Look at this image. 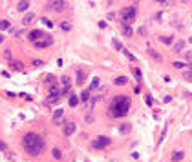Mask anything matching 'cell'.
I'll use <instances>...</instances> for the list:
<instances>
[{"mask_svg":"<svg viewBox=\"0 0 192 162\" xmlns=\"http://www.w3.org/2000/svg\"><path fill=\"white\" fill-rule=\"evenodd\" d=\"M22 144H24L26 153L33 155V157L40 155L42 150H44V138L40 137V135H37V133H26L24 138H22Z\"/></svg>","mask_w":192,"mask_h":162,"instance_id":"6da1fadb","label":"cell"},{"mask_svg":"<svg viewBox=\"0 0 192 162\" xmlns=\"http://www.w3.org/2000/svg\"><path fill=\"white\" fill-rule=\"evenodd\" d=\"M130 106H132V102H130V98H128V97L117 95V97L112 100V102H110V106H108V113L112 115V117H115V118H121V117H125V115L128 113Z\"/></svg>","mask_w":192,"mask_h":162,"instance_id":"7a4b0ae2","label":"cell"},{"mask_svg":"<svg viewBox=\"0 0 192 162\" xmlns=\"http://www.w3.org/2000/svg\"><path fill=\"white\" fill-rule=\"evenodd\" d=\"M135 13H137L135 6H128V8H123V9H121V22L125 24V26H128L130 22H134V20H135Z\"/></svg>","mask_w":192,"mask_h":162,"instance_id":"3957f363","label":"cell"},{"mask_svg":"<svg viewBox=\"0 0 192 162\" xmlns=\"http://www.w3.org/2000/svg\"><path fill=\"white\" fill-rule=\"evenodd\" d=\"M110 144V138L108 137H99L97 140L92 142V150H104V147Z\"/></svg>","mask_w":192,"mask_h":162,"instance_id":"277c9868","label":"cell"},{"mask_svg":"<svg viewBox=\"0 0 192 162\" xmlns=\"http://www.w3.org/2000/svg\"><path fill=\"white\" fill-rule=\"evenodd\" d=\"M75 131H77V124H75L73 120H66L64 126H62V133L66 135V137H70V135H73Z\"/></svg>","mask_w":192,"mask_h":162,"instance_id":"5b68a950","label":"cell"},{"mask_svg":"<svg viewBox=\"0 0 192 162\" xmlns=\"http://www.w3.org/2000/svg\"><path fill=\"white\" fill-rule=\"evenodd\" d=\"M48 9L64 11V9H66V2H64V0H53V2H48Z\"/></svg>","mask_w":192,"mask_h":162,"instance_id":"8992f818","label":"cell"},{"mask_svg":"<svg viewBox=\"0 0 192 162\" xmlns=\"http://www.w3.org/2000/svg\"><path fill=\"white\" fill-rule=\"evenodd\" d=\"M51 44H53L51 37H46V38H40V40H37V42H33V46H35L37 49H44V48H48V46H51Z\"/></svg>","mask_w":192,"mask_h":162,"instance_id":"52a82bcc","label":"cell"},{"mask_svg":"<svg viewBox=\"0 0 192 162\" xmlns=\"http://www.w3.org/2000/svg\"><path fill=\"white\" fill-rule=\"evenodd\" d=\"M60 84H62V95H70V87H71V80H70V77H62L60 78Z\"/></svg>","mask_w":192,"mask_h":162,"instance_id":"ba28073f","label":"cell"},{"mask_svg":"<svg viewBox=\"0 0 192 162\" xmlns=\"http://www.w3.org/2000/svg\"><path fill=\"white\" fill-rule=\"evenodd\" d=\"M27 38H29L31 42H37V40L44 38V31H40V29H33V31L27 33Z\"/></svg>","mask_w":192,"mask_h":162,"instance_id":"9c48e42d","label":"cell"},{"mask_svg":"<svg viewBox=\"0 0 192 162\" xmlns=\"http://www.w3.org/2000/svg\"><path fill=\"white\" fill-rule=\"evenodd\" d=\"M146 53H148V57H150V58H154V60H156V62H163V57L152 48V46H148V48H146Z\"/></svg>","mask_w":192,"mask_h":162,"instance_id":"30bf717a","label":"cell"},{"mask_svg":"<svg viewBox=\"0 0 192 162\" xmlns=\"http://www.w3.org/2000/svg\"><path fill=\"white\" fill-rule=\"evenodd\" d=\"M62 117H64V109H60V107L55 109V113H53V124H60V122H62V120H60Z\"/></svg>","mask_w":192,"mask_h":162,"instance_id":"8fae6325","label":"cell"},{"mask_svg":"<svg viewBox=\"0 0 192 162\" xmlns=\"http://www.w3.org/2000/svg\"><path fill=\"white\" fill-rule=\"evenodd\" d=\"M130 131H132V126H130L128 122H125V124L119 126V133H121V135H128Z\"/></svg>","mask_w":192,"mask_h":162,"instance_id":"7c38bea8","label":"cell"},{"mask_svg":"<svg viewBox=\"0 0 192 162\" xmlns=\"http://www.w3.org/2000/svg\"><path fill=\"white\" fill-rule=\"evenodd\" d=\"M33 20H35V15H33V13H27V15L22 18V24H24V26H29Z\"/></svg>","mask_w":192,"mask_h":162,"instance_id":"4fadbf2b","label":"cell"},{"mask_svg":"<svg viewBox=\"0 0 192 162\" xmlns=\"http://www.w3.org/2000/svg\"><path fill=\"white\" fill-rule=\"evenodd\" d=\"M84 82H86V73L79 69V71H77V84L81 86V84H84Z\"/></svg>","mask_w":192,"mask_h":162,"instance_id":"5bb4252c","label":"cell"},{"mask_svg":"<svg viewBox=\"0 0 192 162\" xmlns=\"http://www.w3.org/2000/svg\"><path fill=\"white\" fill-rule=\"evenodd\" d=\"M183 48H185V40H177V42L174 44L172 49H174L176 53H179V51H183Z\"/></svg>","mask_w":192,"mask_h":162,"instance_id":"9a60e30c","label":"cell"},{"mask_svg":"<svg viewBox=\"0 0 192 162\" xmlns=\"http://www.w3.org/2000/svg\"><path fill=\"white\" fill-rule=\"evenodd\" d=\"M51 155H53L55 160H60V159H62V151H60L59 147H53V150H51Z\"/></svg>","mask_w":192,"mask_h":162,"instance_id":"2e32d148","label":"cell"},{"mask_svg":"<svg viewBox=\"0 0 192 162\" xmlns=\"http://www.w3.org/2000/svg\"><path fill=\"white\" fill-rule=\"evenodd\" d=\"M183 157H185V153H183V151H174V153H172V160H174V162L183 160Z\"/></svg>","mask_w":192,"mask_h":162,"instance_id":"e0dca14e","label":"cell"},{"mask_svg":"<svg viewBox=\"0 0 192 162\" xmlns=\"http://www.w3.org/2000/svg\"><path fill=\"white\" fill-rule=\"evenodd\" d=\"M27 8H29V2H27V0H22V2H18V6H17L18 11H26Z\"/></svg>","mask_w":192,"mask_h":162,"instance_id":"ac0fdd59","label":"cell"},{"mask_svg":"<svg viewBox=\"0 0 192 162\" xmlns=\"http://www.w3.org/2000/svg\"><path fill=\"white\" fill-rule=\"evenodd\" d=\"M79 100H82V102H88V100H90V89L82 91V93H81V98H79Z\"/></svg>","mask_w":192,"mask_h":162,"instance_id":"d6986e66","label":"cell"},{"mask_svg":"<svg viewBox=\"0 0 192 162\" xmlns=\"http://www.w3.org/2000/svg\"><path fill=\"white\" fill-rule=\"evenodd\" d=\"M9 66H11V69H17V71H20V69H22V64H20V62H17V60H11V62H9Z\"/></svg>","mask_w":192,"mask_h":162,"instance_id":"ffe728a7","label":"cell"},{"mask_svg":"<svg viewBox=\"0 0 192 162\" xmlns=\"http://www.w3.org/2000/svg\"><path fill=\"white\" fill-rule=\"evenodd\" d=\"M112 46H114V48L117 49V51H123V49H125V48H123V44L119 42L117 38H114V40H112Z\"/></svg>","mask_w":192,"mask_h":162,"instance_id":"44dd1931","label":"cell"},{"mask_svg":"<svg viewBox=\"0 0 192 162\" xmlns=\"http://www.w3.org/2000/svg\"><path fill=\"white\" fill-rule=\"evenodd\" d=\"M132 28H130V26H123V35L125 37H132Z\"/></svg>","mask_w":192,"mask_h":162,"instance_id":"7402d4cb","label":"cell"},{"mask_svg":"<svg viewBox=\"0 0 192 162\" xmlns=\"http://www.w3.org/2000/svg\"><path fill=\"white\" fill-rule=\"evenodd\" d=\"M114 82L117 84V86H125V84H126V77H117Z\"/></svg>","mask_w":192,"mask_h":162,"instance_id":"603a6c76","label":"cell"},{"mask_svg":"<svg viewBox=\"0 0 192 162\" xmlns=\"http://www.w3.org/2000/svg\"><path fill=\"white\" fill-rule=\"evenodd\" d=\"M97 87H99V78H97V77H95V78L92 80V84H90V91H93V89H97Z\"/></svg>","mask_w":192,"mask_h":162,"instance_id":"cb8c5ba5","label":"cell"},{"mask_svg":"<svg viewBox=\"0 0 192 162\" xmlns=\"http://www.w3.org/2000/svg\"><path fill=\"white\" fill-rule=\"evenodd\" d=\"M123 53H125V55H126V58L130 60V62H135V57H134V55H132V53H130V51H128L126 48H125V49H123Z\"/></svg>","mask_w":192,"mask_h":162,"instance_id":"d4e9b609","label":"cell"},{"mask_svg":"<svg viewBox=\"0 0 192 162\" xmlns=\"http://www.w3.org/2000/svg\"><path fill=\"white\" fill-rule=\"evenodd\" d=\"M132 73H134L135 80H141V78H143V77H141V69H139V67H134V69H132Z\"/></svg>","mask_w":192,"mask_h":162,"instance_id":"484cf974","label":"cell"},{"mask_svg":"<svg viewBox=\"0 0 192 162\" xmlns=\"http://www.w3.org/2000/svg\"><path fill=\"white\" fill-rule=\"evenodd\" d=\"M77 104H79V97H75V95H71V97H70V106H71V107H75V106H77Z\"/></svg>","mask_w":192,"mask_h":162,"instance_id":"4316f807","label":"cell"},{"mask_svg":"<svg viewBox=\"0 0 192 162\" xmlns=\"http://www.w3.org/2000/svg\"><path fill=\"white\" fill-rule=\"evenodd\" d=\"M60 29H62V31H70L71 29V24L70 22H60Z\"/></svg>","mask_w":192,"mask_h":162,"instance_id":"83f0119b","label":"cell"},{"mask_svg":"<svg viewBox=\"0 0 192 162\" xmlns=\"http://www.w3.org/2000/svg\"><path fill=\"white\" fill-rule=\"evenodd\" d=\"M11 28V26H9V22H8V20H0V29H9Z\"/></svg>","mask_w":192,"mask_h":162,"instance_id":"f1b7e54d","label":"cell"},{"mask_svg":"<svg viewBox=\"0 0 192 162\" xmlns=\"http://www.w3.org/2000/svg\"><path fill=\"white\" fill-rule=\"evenodd\" d=\"M183 77H185V78H187V80H188V82H192V67H190V69H187V71H185V73H183Z\"/></svg>","mask_w":192,"mask_h":162,"instance_id":"f546056e","label":"cell"},{"mask_svg":"<svg viewBox=\"0 0 192 162\" xmlns=\"http://www.w3.org/2000/svg\"><path fill=\"white\" fill-rule=\"evenodd\" d=\"M159 40L163 44H172V37H159Z\"/></svg>","mask_w":192,"mask_h":162,"instance_id":"4dcf8cb0","label":"cell"},{"mask_svg":"<svg viewBox=\"0 0 192 162\" xmlns=\"http://www.w3.org/2000/svg\"><path fill=\"white\" fill-rule=\"evenodd\" d=\"M42 22L48 26V28H53V22H51V20H48V18H42Z\"/></svg>","mask_w":192,"mask_h":162,"instance_id":"1f68e13d","label":"cell"},{"mask_svg":"<svg viewBox=\"0 0 192 162\" xmlns=\"http://www.w3.org/2000/svg\"><path fill=\"white\" fill-rule=\"evenodd\" d=\"M145 100H146V104H148V106H152V104H154V98L150 97V95H146V98H145Z\"/></svg>","mask_w":192,"mask_h":162,"instance_id":"d6a6232c","label":"cell"},{"mask_svg":"<svg viewBox=\"0 0 192 162\" xmlns=\"http://www.w3.org/2000/svg\"><path fill=\"white\" fill-rule=\"evenodd\" d=\"M174 67H177V69H181V67H185V62H174Z\"/></svg>","mask_w":192,"mask_h":162,"instance_id":"836d02e7","label":"cell"},{"mask_svg":"<svg viewBox=\"0 0 192 162\" xmlns=\"http://www.w3.org/2000/svg\"><path fill=\"white\" fill-rule=\"evenodd\" d=\"M139 35L141 37H146V28H139Z\"/></svg>","mask_w":192,"mask_h":162,"instance_id":"e575fe53","label":"cell"},{"mask_svg":"<svg viewBox=\"0 0 192 162\" xmlns=\"http://www.w3.org/2000/svg\"><path fill=\"white\" fill-rule=\"evenodd\" d=\"M55 80H53V77L51 75H48V78H46V84H53Z\"/></svg>","mask_w":192,"mask_h":162,"instance_id":"d590c367","label":"cell"},{"mask_svg":"<svg viewBox=\"0 0 192 162\" xmlns=\"http://www.w3.org/2000/svg\"><path fill=\"white\" fill-rule=\"evenodd\" d=\"M6 150H8V146H6L2 140H0V151H6Z\"/></svg>","mask_w":192,"mask_h":162,"instance_id":"8d00e7d4","label":"cell"},{"mask_svg":"<svg viewBox=\"0 0 192 162\" xmlns=\"http://www.w3.org/2000/svg\"><path fill=\"white\" fill-rule=\"evenodd\" d=\"M86 122H88V124L93 122V115H86Z\"/></svg>","mask_w":192,"mask_h":162,"instance_id":"74e56055","label":"cell"},{"mask_svg":"<svg viewBox=\"0 0 192 162\" xmlns=\"http://www.w3.org/2000/svg\"><path fill=\"white\" fill-rule=\"evenodd\" d=\"M44 62H42V60H33V66H42Z\"/></svg>","mask_w":192,"mask_h":162,"instance_id":"f35d334b","label":"cell"},{"mask_svg":"<svg viewBox=\"0 0 192 162\" xmlns=\"http://www.w3.org/2000/svg\"><path fill=\"white\" fill-rule=\"evenodd\" d=\"M187 60H188V64L192 66V53H187Z\"/></svg>","mask_w":192,"mask_h":162,"instance_id":"ab89813d","label":"cell"},{"mask_svg":"<svg viewBox=\"0 0 192 162\" xmlns=\"http://www.w3.org/2000/svg\"><path fill=\"white\" fill-rule=\"evenodd\" d=\"M2 42H4V37H2V35H0V44H2Z\"/></svg>","mask_w":192,"mask_h":162,"instance_id":"60d3db41","label":"cell"},{"mask_svg":"<svg viewBox=\"0 0 192 162\" xmlns=\"http://www.w3.org/2000/svg\"><path fill=\"white\" fill-rule=\"evenodd\" d=\"M190 44H192V37H190Z\"/></svg>","mask_w":192,"mask_h":162,"instance_id":"b9f144b4","label":"cell"}]
</instances>
